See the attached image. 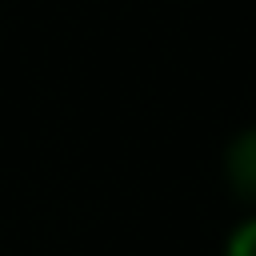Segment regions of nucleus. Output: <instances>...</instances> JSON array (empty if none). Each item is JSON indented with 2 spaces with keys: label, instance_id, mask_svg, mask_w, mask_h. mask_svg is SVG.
Returning a JSON list of instances; mask_svg holds the SVG:
<instances>
[{
  "label": "nucleus",
  "instance_id": "obj_2",
  "mask_svg": "<svg viewBox=\"0 0 256 256\" xmlns=\"http://www.w3.org/2000/svg\"><path fill=\"white\" fill-rule=\"evenodd\" d=\"M224 256H256V212L244 216V220L228 232V240H224Z\"/></svg>",
  "mask_w": 256,
  "mask_h": 256
},
{
  "label": "nucleus",
  "instance_id": "obj_1",
  "mask_svg": "<svg viewBox=\"0 0 256 256\" xmlns=\"http://www.w3.org/2000/svg\"><path fill=\"white\" fill-rule=\"evenodd\" d=\"M224 176L240 200L256 204V128H244L232 136L224 152Z\"/></svg>",
  "mask_w": 256,
  "mask_h": 256
}]
</instances>
